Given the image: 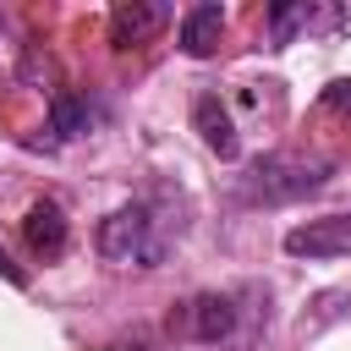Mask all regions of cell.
<instances>
[{
    "mask_svg": "<svg viewBox=\"0 0 351 351\" xmlns=\"http://www.w3.org/2000/svg\"><path fill=\"white\" fill-rule=\"evenodd\" d=\"M93 247L115 269H159L165 252H170V236L159 230V219H154L148 203H121L115 214H104Z\"/></svg>",
    "mask_w": 351,
    "mask_h": 351,
    "instance_id": "cell-1",
    "label": "cell"
},
{
    "mask_svg": "<svg viewBox=\"0 0 351 351\" xmlns=\"http://www.w3.org/2000/svg\"><path fill=\"white\" fill-rule=\"evenodd\" d=\"M329 159H307V154H263V159H252L247 165V176L236 181V192H241V203H296V197H313L324 181H329Z\"/></svg>",
    "mask_w": 351,
    "mask_h": 351,
    "instance_id": "cell-2",
    "label": "cell"
},
{
    "mask_svg": "<svg viewBox=\"0 0 351 351\" xmlns=\"http://www.w3.org/2000/svg\"><path fill=\"white\" fill-rule=\"evenodd\" d=\"M291 258H307V263H329V258H351V214H318V219H302L285 230L280 241Z\"/></svg>",
    "mask_w": 351,
    "mask_h": 351,
    "instance_id": "cell-3",
    "label": "cell"
},
{
    "mask_svg": "<svg viewBox=\"0 0 351 351\" xmlns=\"http://www.w3.org/2000/svg\"><path fill=\"white\" fill-rule=\"evenodd\" d=\"M219 38H225V5H219V0H197V5L181 11V27H176L181 55L208 60V55L219 49Z\"/></svg>",
    "mask_w": 351,
    "mask_h": 351,
    "instance_id": "cell-4",
    "label": "cell"
},
{
    "mask_svg": "<svg viewBox=\"0 0 351 351\" xmlns=\"http://www.w3.org/2000/svg\"><path fill=\"white\" fill-rule=\"evenodd\" d=\"M66 236H71L66 208H60L55 197H38V203L27 208V219H22V241H27V252H33V258H60V252H66Z\"/></svg>",
    "mask_w": 351,
    "mask_h": 351,
    "instance_id": "cell-5",
    "label": "cell"
},
{
    "mask_svg": "<svg viewBox=\"0 0 351 351\" xmlns=\"http://www.w3.org/2000/svg\"><path fill=\"white\" fill-rule=\"evenodd\" d=\"M230 329H236V302H230V296L203 291V296L186 302V340L219 346V340H230Z\"/></svg>",
    "mask_w": 351,
    "mask_h": 351,
    "instance_id": "cell-6",
    "label": "cell"
},
{
    "mask_svg": "<svg viewBox=\"0 0 351 351\" xmlns=\"http://www.w3.org/2000/svg\"><path fill=\"white\" fill-rule=\"evenodd\" d=\"M192 126H197V137H203L208 154H219V159H236L241 154V132H236V121H230V110H225L219 93H203L192 104Z\"/></svg>",
    "mask_w": 351,
    "mask_h": 351,
    "instance_id": "cell-7",
    "label": "cell"
},
{
    "mask_svg": "<svg viewBox=\"0 0 351 351\" xmlns=\"http://www.w3.org/2000/svg\"><path fill=\"white\" fill-rule=\"evenodd\" d=\"M165 22H170L165 5H154V0H121V5L110 11V44H115V49H132V44L154 38Z\"/></svg>",
    "mask_w": 351,
    "mask_h": 351,
    "instance_id": "cell-8",
    "label": "cell"
},
{
    "mask_svg": "<svg viewBox=\"0 0 351 351\" xmlns=\"http://www.w3.org/2000/svg\"><path fill=\"white\" fill-rule=\"evenodd\" d=\"M88 126H93V104H88V93L55 88V93H49V132H55V143L88 137Z\"/></svg>",
    "mask_w": 351,
    "mask_h": 351,
    "instance_id": "cell-9",
    "label": "cell"
},
{
    "mask_svg": "<svg viewBox=\"0 0 351 351\" xmlns=\"http://www.w3.org/2000/svg\"><path fill=\"white\" fill-rule=\"evenodd\" d=\"M318 16H324V11H318L313 0H274V5H269V49L296 44V33H307Z\"/></svg>",
    "mask_w": 351,
    "mask_h": 351,
    "instance_id": "cell-10",
    "label": "cell"
},
{
    "mask_svg": "<svg viewBox=\"0 0 351 351\" xmlns=\"http://www.w3.org/2000/svg\"><path fill=\"white\" fill-rule=\"evenodd\" d=\"M324 110H340V115H351V77H335V82L324 88Z\"/></svg>",
    "mask_w": 351,
    "mask_h": 351,
    "instance_id": "cell-11",
    "label": "cell"
}]
</instances>
